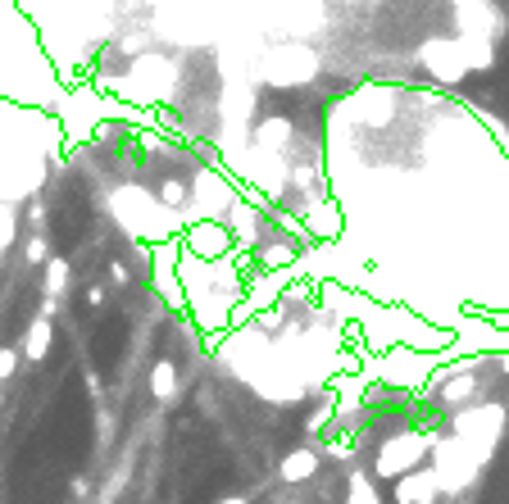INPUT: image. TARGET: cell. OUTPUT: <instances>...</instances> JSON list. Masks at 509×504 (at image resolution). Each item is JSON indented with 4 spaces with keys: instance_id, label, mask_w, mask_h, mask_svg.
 Listing matches in <instances>:
<instances>
[{
    "instance_id": "cell-1",
    "label": "cell",
    "mask_w": 509,
    "mask_h": 504,
    "mask_svg": "<svg viewBox=\"0 0 509 504\" xmlns=\"http://www.w3.org/2000/svg\"><path fill=\"white\" fill-rule=\"evenodd\" d=\"M250 78L255 82H269V87H309L318 78V51L309 42H273L255 64H250Z\"/></svg>"
},
{
    "instance_id": "cell-2",
    "label": "cell",
    "mask_w": 509,
    "mask_h": 504,
    "mask_svg": "<svg viewBox=\"0 0 509 504\" xmlns=\"http://www.w3.org/2000/svg\"><path fill=\"white\" fill-rule=\"evenodd\" d=\"M123 82L137 92V101L155 105V101H164V96L178 87V64H173L169 55H160V51H142V55L132 60V69H128Z\"/></svg>"
},
{
    "instance_id": "cell-3",
    "label": "cell",
    "mask_w": 509,
    "mask_h": 504,
    "mask_svg": "<svg viewBox=\"0 0 509 504\" xmlns=\"http://www.w3.org/2000/svg\"><path fill=\"white\" fill-rule=\"evenodd\" d=\"M418 64L423 73H432L436 82H459L468 73V60H464V46L459 37H427L418 46Z\"/></svg>"
}]
</instances>
